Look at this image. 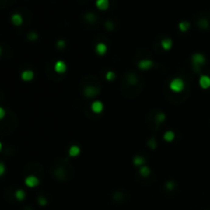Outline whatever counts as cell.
<instances>
[{
  "label": "cell",
  "instance_id": "6da1fadb",
  "mask_svg": "<svg viewBox=\"0 0 210 210\" xmlns=\"http://www.w3.org/2000/svg\"><path fill=\"white\" fill-rule=\"evenodd\" d=\"M170 89L174 92H180L184 88V82L180 78H175L170 82Z\"/></svg>",
  "mask_w": 210,
  "mask_h": 210
},
{
  "label": "cell",
  "instance_id": "7a4b0ae2",
  "mask_svg": "<svg viewBox=\"0 0 210 210\" xmlns=\"http://www.w3.org/2000/svg\"><path fill=\"white\" fill-rule=\"evenodd\" d=\"M25 184L29 187H35L39 184V180L34 175H30L25 180Z\"/></svg>",
  "mask_w": 210,
  "mask_h": 210
},
{
  "label": "cell",
  "instance_id": "3957f363",
  "mask_svg": "<svg viewBox=\"0 0 210 210\" xmlns=\"http://www.w3.org/2000/svg\"><path fill=\"white\" fill-rule=\"evenodd\" d=\"M192 60H193V64H194V66H196V67H200L205 63V58L200 54H194L192 58Z\"/></svg>",
  "mask_w": 210,
  "mask_h": 210
},
{
  "label": "cell",
  "instance_id": "277c9868",
  "mask_svg": "<svg viewBox=\"0 0 210 210\" xmlns=\"http://www.w3.org/2000/svg\"><path fill=\"white\" fill-rule=\"evenodd\" d=\"M54 70H55V72L58 73V74H63V73L66 72L67 66H66V64L64 63V61H57V63H55V65H54Z\"/></svg>",
  "mask_w": 210,
  "mask_h": 210
},
{
  "label": "cell",
  "instance_id": "5b68a950",
  "mask_svg": "<svg viewBox=\"0 0 210 210\" xmlns=\"http://www.w3.org/2000/svg\"><path fill=\"white\" fill-rule=\"evenodd\" d=\"M97 93H99V90L96 87H92V86H87V87L84 89V94L87 97H93Z\"/></svg>",
  "mask_w": 210,
  "mask_h": 210
},
{
  "label": "cell",
  "instance_id": "8992f818",
  "mask_svg": "<svg viewBox=\"0 0 210 210\" xmlns=\"http://www.w3.org/2000/svg\"><path fill=\"white\" fill-rule=\"evenodd\" d=\"M96 5L100 10H106L109 8L110 2H109V0H96Z\"/></svg>",
  "mask_w": 210,
  "mask_h": 210
},
{
  "label": "cell",
  "instance_id": "52a82bcc",
  "mask_svg": "<svg viewBox=\"0 0 210 210\" xmlns=\"http://www.w3.org/2000/svg\"><path fill=\"white\" fill-rule=\"evenodd\" d=\"M199 82H200V86L204 89H207L210 87V78L208 76H206V75L201 76Z\"/></svg>",
  "mask_w": 210,
  "mask_h": 210
},
{
  "label": "cell",
  "instance_id": "ba28073f",
  "mask_svg": "<svg viewBox=\"0 0 210 210\" xmlns=\"http://www.w3.org/2000/svg\"><path fill=\"white\" fill-rule=\"evenodd\" d=\"M153 67V61L149 60H144L138 63V68L142 70H149Z\"/></svg>",
  "mask_w": 210,
  "mask_h": 210
},
{
  "label": "cell",
  "instance_id": "9c48e42d",
  "mask_svg": "<svg viewBox=\"0 0 210 210\" xmlns=\"http://www.w3.org/2000/svg\"><path fill=\"white\" fill-rule=\"evenodd\" d=\"M103 105L100 102V100H96V102L91 105V110L96 114L100 113V112L103 111Z\"/></svg>",
  "mask_w": 210,
  "mask_h": 210
},
{
  "label": "cell",
  "instance_id": "30bf717a",
  "mask_svg": "<svg viewBox=\"0 0 210 210\" xmlns=\"http://www.w3.org/2000/svg\"><path fill=\"white\" fill-rule=\"evenodd\" d=\"M21 77L24 81H27L28 82V81H31L34 78V73H33V71H30V70H26V71L22 73Z\"/></svg>",
  "mask_w": 210,
  "mask_h": 210
},
{
  "label": "cell",
  "instance_id": "8fae6325",
  "mask_svg": "<svg viewBox=\"0 0 210 210\" xmlns=\"http://www.w3.org/2000/svg\"><path fill=\"white\" fill-rule=\"evenodd\" d=\"M12 22L15 26H21L23 24V16L19 15V13H15L12 16Z\"/></svg>",
  "mask_w": 210,
  "mask_h": 210
},
{
  "label": "cell",
  "instance_id": "7c38bea8",
  "mask_svg": "<svg viewBox=\"0 0 210 210\" xmlns=\"http://www.w3.org/2000/svg\"><path fill=\"white\" fill-rule=\"evenodd\" d=\"M96 50L100 55H103L106 52H107V46H106V44H103V43H99L96 47Z\"/></svg>",
  "mask_w": 210,
  "mask_h": 210
},
{
  "label": "cell",
  "instance_id": "4fadbf2b",
  "mask_svg": "<svg viewBox=\"0 0 210 210\" xmlns=\"http://www.w3.org/2000/svg\"><path fill=\"white\" fill-rule=\"evenodd\" d=\"M69 154H70V156H72V157L78 156L80 154V148L78 147V145H72L69 150Z\"/></svg>",
  "mask_w": 210,
  "mask_h": 210
},
{
  "label": "cell",
  "instance_id": "5bb4252c",
  "mask_svg": "<svg viewBox=\"0 0 210 210\" xmlns=\"http://www.w3.org/2000/svg\"><path fill=\"white\" fill-rule=\"evenodd\" d=\"M161 44H162V47H163L164 49L168 50V49L171 48V46H172V41L170 40V39H164V40H162Z\"/></svg>",
  "mask_w": 210,
  "mask_h": 210
},
{
  "label": "cell",
  "instance_id": "9a60e30c",
  "mask_svg": "<svg viewBox=\"0 0 210 210\" xmlns=\"http://www.w3.org/2000/svg\"><path fill=\"white\" fill-rule=\"evenodd\" d=\"M16 200H19V201H23L25 197H26V193H25L23 190H18V191L16 192Z\"/></svg>",
  "mask_w": 210,
  "mask_h": 210
},
{
  "label": "cell",
  "instance_id": "2e32d148",
  "mask_svg": "<svg viewBox=\"0 0 210 210\" xmlns=\"http://www.w3.org/2000/svg\"><path fill=\"white\" fill-rule=\"evenodd\" d=\"M84 18H85L86 21L89 22V23H94V22H96V15H94V13H92V12H88V13H86Z\"/></svg>",
  "mask_w": 210,
  "mask_h": 210
},
{
  "label": "cell",
  "instance_id": "e0dca14e",
  "mask_svg": "<svg viewBox=\"0 0 210 210\" xmlns=\"http://www.w3.org/2000/svg\"><path fill=\"white\" fill-rule=\"evenodd\" d=\"M178 28H180V30L181 32H186V31L189 30L190 23L189 22H181V23H180V25H178Z\"/></svg>",
  "mask_w": 210,
  "mask_h": 210
},
{
  "label": "cell",
  "instance_id": "ac0fdd59",
  "mask_svg": "<svg viewBox=\"0 0 210 210\" xmlns=\"http://www.w3.org/2000/svg\"><path fill=\"white\" fill-rule=\"evenodd\" d=\"M198 26L199 28H201V29H206V28H208L209 23L206 19H201L200 21L198 22Z\"/></svg>",
  "mask_w": 210,
  "mask_h": 210
},
{
  "label": "cell",
  "instance_id": "d6986e66",
  "mask_svg": "<svg viewBox=\"0 0 210 210\" xmlns=\"http://www.w3.org/2000/svg\"><path fill=\"white\" fill-rule=\"evenodd\" d=\"M164 139L166 142H171L174 139V133L172 131H166L164 134Z\"/></svg>",
  "mask_w": 210,
  "mask_h": 210
},
{
  "label": "cell",
  "instance_id": "ffe728a7",
  "mask_svg": "<svg viewBox=\"0 0 210 210\" xmlns=\"http://www.w3.org/2000/svg\"><path fill=\"white\" fill-rule=\"evenodd\" d=\"M139 173H141L142 176H148L151 173V170H150L149 167L144 166V167L141 168V170H139Z\"/></svg>",
  "mask_w": 210,
  "mask_h": 210
},
{
  "label": "cell",
  "instance_id": "44dd1931",
  "mask_svg": "<svg viewBox=\"0 0 210 210\" xmlns=\"http://www.w3.org/2000/svg\"><path fill=\"white\" fill-rule=\"evenodd\" d=\"M133 163L135 165H142L145 163V159L142 158V157H141V156H136L135 158H134V160H133Z\"/></svg>",
  "mask_w": 210,
  "mask_h": 210
},
{
  "label": "cell",
  "instance_id": "7402d4cb",
  "mask_svg": "<svg viewBox=\"0 0 210 210\" xmlns=\"http://www.w3.org/2000/svg\"><path fill=\"white\" fill-rule=\"evenodd\" d=\"M106 78L109 80V81H111V80H113L114 78H115V74L113 72H108L107 73V75H106Z\"/></svg>",
  "mask_w": 210,
  "mask_h": 210
},
{
  "label": "cell",
  "instance_id": "603a6c76",
  "mask_svg": "<svg viewBox=\"0 0 210 210\" xmlns=\"http://www.w3.org/2000/svg\"><path fill=\"white\" fill-rule=\"evenodd\" d=\"M28 37H29L30 40H36L38 36H37V34H36V33L33 32V33H30V34L28 35Z\"/></svg>",
  "mask_w": 210,
  "mask_h": 210
},
{
  "label": "cell",
  "instance_id": "cb8c5ba5",
  "mask_svg": "<svg viewBox=\"0 0 210 210\" xmlns=\"http://www.w3.org/2000/svg\"><path fill=\"white\" fill-rule=\"evenodd\" d=\"M5 173V165L3 163H0V176Z\"/></svg>",
  "mask_w": 210,
  "mask_h": 210
},
{
  "label": "cell",
  "instance_id": "d4e9b609",
  "mask_svg": "<svg viewBox=\"0 0 210 210\" xmlns=\"http://www.w3.org/2000/svg\"><path fill=\"white\" fill-rule=\"evenodd\" d=\"M38 202H39V204H40V205H45V204H47V201H46L43 197H40V198H39V199H38Z\"/></svg>",
  "mask_w": 210,
  "mask_h": 210
},
{
  "label": "cell",
  "instance_id": "484cf974",
  "mask_svg": "<svg viewBox=\"0 0 210 210\" xmlns=\"http://www.w3.org/2000/svg\"><path fill=\"white\" fill-rule=\"evenodd\" d=\"M5 117V110L2 107H0V120Z\"/></svg>",
  "mask_w": 210,
  "mask_h": 210
},
{
  "label": "cell",
  "instance_id": "4316f807",
  "mask_svg": "<svg viewBox=\"0 0 210 210\" xmlns=\"http://www.w3.org/2000/svg\"><path fill=\"white\" fill-rule=\"evenodd\" d=\"M164 119H165V116H164V114L160 113V114L158 115V121H159V122H162V121H163Z\"/></svg>",
  "mask_w": 210,
  "mask_h": 210
},
{
  "label": "cell",
  "instance_id": "83f0119b",
  "mask_svg": "<svg viewBox=\"0 0 210 210\" xmlns=\"http://www.w3.org/2000/svg\"><path fill=\"white\" fill-rule=\"evenodd\" d=\"M167 189H169V190H172L173 189V187H174V184H173V183H170V181H169V183H168L167 184Z\"/></svg>",
  "mask_w": 210,
  "mask_h": 210
},
{
  "label": "cell",
  "instance_id": "f1b7e54d",
  "mask_svg": "<svg viewBox=\"0 0 210 210\" xmlns=\"http://www.w3.org/2000/svg\"><path fill=\"white\" fill-rule=\"evenodd\" d=\"M58 46H60V47H61V46H64V45H65V41H60V42H58Z\"/></svg>",
  "mask_w": 210,
  "mask_h": 210
},
{
  "label": "cell",
  "instance_id": "f546056e",
  "mask_svg": "<svg viewBox=\"0 0 210 210\" xmlns=\"http://www.w3.org/2000/svg\"><path fill=\"white\" fill-rule=\"evenodd\" d=\"M1 151H2V144L0 142V152H1Z\"/></svg>",
  "mask_w": 210,
  "mask_h": 210
},
{
  "label": "cell",
  "instance_id": "4dcf8cb0",
  "mask_svg": "<svg viewBox=\"0 0 210 210\" xmlns=\"http://www.w3.org/2000/svg\"><path fill=\"white\" fill-rule=\"evenodd\" d=\"M1 54H2V48L0 47V57H1Z\"/></svg>",
  "mask_w": 210,
  "mask_h": 210
}]
</instances>
